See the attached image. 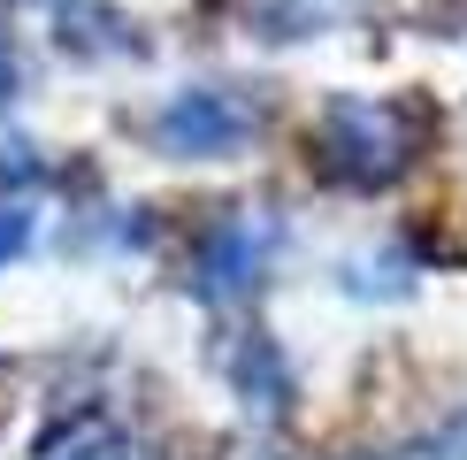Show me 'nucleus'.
<instances>
[{"mask_svg": "<svg viewBox=\"0 0 467 460\" xmlns=\"http://www.w3.org/2000/svg\"><path fill=\"white\" fill-rule=\"evenodd\" d=\"M268 246H276V223H261V215H223L215 230H207L200 261H192L200 292H207V299H238V292H253V277H261Z\"/></svg>", "mask_w": 467, "mask_h": 460, "instance_id": "obj_2", "label": "nucleus"}, {"mask_svg": "<svg viewBox=\"0 0 467 460\" xmlns=\"http://www.w3.org/2000/svg\"><path fill=\"white\" fill-rule=\"evenodd\" d=\"M24 238H31V223L16 215V207H0V261H16V254H24Z\"/></svg>", "mask_w": 467, "mask_h": 460, "instance_id": "obj_5", "label": "nucleus"}, {"mask_svg": "<svg viewBox=\"0 0 467 460\" xmlns=\"http://www.w3.org/2000/svg\"><path fill=\"white\" fill-rule=\"evenodd\" d=\"M253 139V108L238 92H177L161 115V146L169 153H230Z\"/></svg>", "mask_w": 467, "mask_h": 460, "instance_id": "obj_3", "label": "nucleus"}, {"mask_svg": "<svg viewBox=\"0 0 467 460\" xmlns=\"http://www.w3.org/2000/svg\"><path fill=\"white\" fill-rule=\"evenodd\" d=\"M421 146V108L414 100H329L322 123H315V169L329 184H353V192H376L406 177Z\"/></svg>", "mask_w": 467, "mask_h": 460, "instance_id": "obj_1", "label": "nucleus"}, {"mask_svg": "<svg viewBox=\"0 0 467 460\" xmlns=\"http://www.w3.org/2000/svg\"><path fill=\"white\" fill-rule=\"evenodd\" d=\"M38 460H139V445H130L108 414H69L62 430L38 437Z\"/></svg>", "mask_w": 467, "mask_h": 460, "instance_id": "obj_4", "label": "nucleus"}]
</instances>
